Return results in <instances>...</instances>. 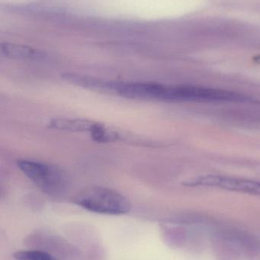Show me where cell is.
<instances>
[{"label":"cell","mask_w":260,"mask_h":260,"mask_svg":"<svg viewBox=\"0 0 260 260\" xmlns=\"http://www.w3.org/2000/svg\"><path fill=\"white\" fill-rule=\"evenodd\" d=\"M75 203L90 212L105 215H122L131 209V203L117 191L102 186L90 187L76 196Z\"/></svg>","instance_id":"obj_3"},{"label":"cell","mask_w":260,"mask_h":260,"mask_svg":"<svg viewBox=\"0 0 260 260\" xmlns=\"http://www.w3.org/2000/svg\"><path fill=\"white\" fill-rule=\"evenodd\" d=\"M17 166L37 187L48 195H61L70 186L68 174L59 167L27 159L18 160Z\"/></svg>","instance_id":"obj_2"},{"label":"cell","mask_w":260,"mask_h":260,"mask_svg":"<svg viewBox=\"0 0 260 260\" xmlns=\"http://www.w3.org/2000/svg\"><path fill=\"white\" fill-rule=\"evenodd\" d=\"M143 100L169 102H233L250 103L253 98L244 93L195 85H169L145 82Z\"/></svg>","instance_id":"obj_1"},{"label":"cell","mask_w":260,"mask_h":260,"mask_svg":"<svg viewBox=\"0 0 260 260\" xmlns=\"http://www.w3.org/2000/svg\"><path fill=\"white\" fill-rule=\"evenodd\" d=\"M96 122L85 119H53L49 123L51 129L70 132H90L96 126Z\"/></svg>","instance_id":"obj_5"},{"label":"cell","mask_w":260,"mask_h":260,"mask_svg":"<svg viewBox=\"0 0 260 260\" xmlns=\"http://www.w3.org/2000/svg\"><path fill=\"white\" fill-rule=\"evenodd\" d=\"M1 53L6 57L15 59H41L46 56L45 53L32 47L9 43L2 44Z\"/></svg>","instance_id":"obj_4"},{"label":"cell","mask_w":260,"mask_h":260,"mask_svg":"<svg viewBox=\"0 0 260 260\" xmlns=\"http://www.w3.org/2000/svg\"><path fill=\"white\" fill-rule=\"evenodd\" d=\"M14 257L16 260H56L48 253L38 250L17 252Z\"/></svg>","instance_id":"obj_7"},{"label":"cell","mask_w":260,"mask_h":260,"mask_svg":"<svg viewBox=\"0 0 260 260\" xmlns=\"http://www.w3.org/2000/svg\"><path fill=\"white\" fill-rule=\"evenodd\" d=\"M90 136L93 140L100 143L114 142L122 137L115 130L110 129L105 125L99 123H96L95 127L90 132Z\"/></svg>","instance_id":"obj_6"}]
</instances>
